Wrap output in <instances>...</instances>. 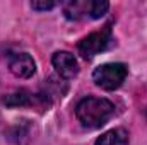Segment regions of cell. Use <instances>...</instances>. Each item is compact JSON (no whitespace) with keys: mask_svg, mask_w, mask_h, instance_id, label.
Instances as JSON below:
<instances>
[{"mask_svg":"<svg viewBox=\"0 0 147 145\" xmlns=\"http://www.w3.org/2000/svg\"><path fill=\"white\" fill-rule=\"evenodd\" d=\"M115 114V104L105 97H86L75 106V116L84 128L94 130L108 123Z\"/></svg>","mask_w":147,"mask_h":145,"instance_id":"obj_1","label":"cell"},{"mask_svg":"<svg viewBox=\"0 0 147 145\" xmlns=\"http://www.w3.org/2000/svg\"><path fill=\"white\" fill-rule=\"evenodd\" d=\"M36 101H45L48 104V101L39 94V96H34L31 92H28L26 89H19L16 92H10L3 97V104L5 106H10V108H21V106H31L33 103Z\"/></svg>","mask_w":147,"mask_h":145,"instance_id":"obj_7","label":"cell"},{"mask_svg":"<svg viewBox=\"0 0 147 145\" xmlns=\"http://www.w3.org/2000/svg\"><path fill=\"white\" fill-rule=\"evenodd\" d=\"M110 41H111V24H106L99 31H94L89 36L82 38L77 44V50L84 58L89 60V58L99 55L101 51H105L108 48Z\"/></svg>","mask_w":147,"mask_h":145,"instance_id":"obj_4","label":"cell"},{"mask_svg":"<svg viewBox=\"0 0 147 145\" xmlns=\"http://www.w3.org/2000/svg\"><path fill=\"white\" fill-rule=\"evenodd\" d=\"M51 63H53L55 70L58 72V75L63 79H72L79 73V63H77L75 56L69 51H57L51 56Z\"/></svg>","mask_w":147,"mask_h":145,"instance_id":"obj_5","label":"cell"},{"mask_svg":"<svg viewBox=\"0 0 147 145\" xmlns=\"http://www.w3.org/2000/svg\"><path fill=\"white\" fill-rule=\"evenodd\" d=\"M110 9L108 2H101V0H74L67 2L63 5V14L67 19L70 21H79L84 17L89 19H99L103 17Z\"/></svg>","mask_w":147,"mask_h":145,"instance_id":"obj_2","label":"cell"},{"mask_svg":"<svg viewBox=\"0 0 147 145\" xmlns=\"http://www.w3.org/2000/svg\"><path fill=\"white\" fill-rule=\"evenodd\" d=\"M127 75H128V68L125 63H105L94 70L92 80L96 82L98 87L105 91H115L125 82Z\"/></svg>","mask_w":147,"mask_h":145,"instance_id":"obj_3","label":"cell"},{"mask_svg":"<svg viewBox=\"0 0 147 145\" xmlns=\"http://www.w3.org/2000/svg\"><path fill=\"white\" fill-rule=\"evenodd\" d=\"M96 145H128V133L123 128H113L103 133L96 140Z\"/></svg>","mask_w":147,"mask_h":145,"instance_id":"obj_8","label":"cell"},{"mask_svg":"<svg viewBox=\"0 0 147 145\" xmlns=\"http://www.w3.org/2000/svg\"><path fill=\"white\" fill-rule=\"evenodd\" d=\"M9 68L19 79H29L36 72V63L28 53H16L9 60Z\"/></svg>","mask_w":147,"mask_h":145,"instance_id":"obj_6","label":"cell"},{"mask_svg":"<svg viewBox=\"0 0 147 145\" xmlns=\"http://www.w3.org/2000/svg\"><path fill=\"white\" fill-rule=\"evenodd\" d=\"M57 3L55 2H33L31 3V7L34 9V10H50V9H53Z\"/></svg>","mask_w":147,"mask_h":145,"instance_id":"obj_9","label":"cell"}]
</instances>
